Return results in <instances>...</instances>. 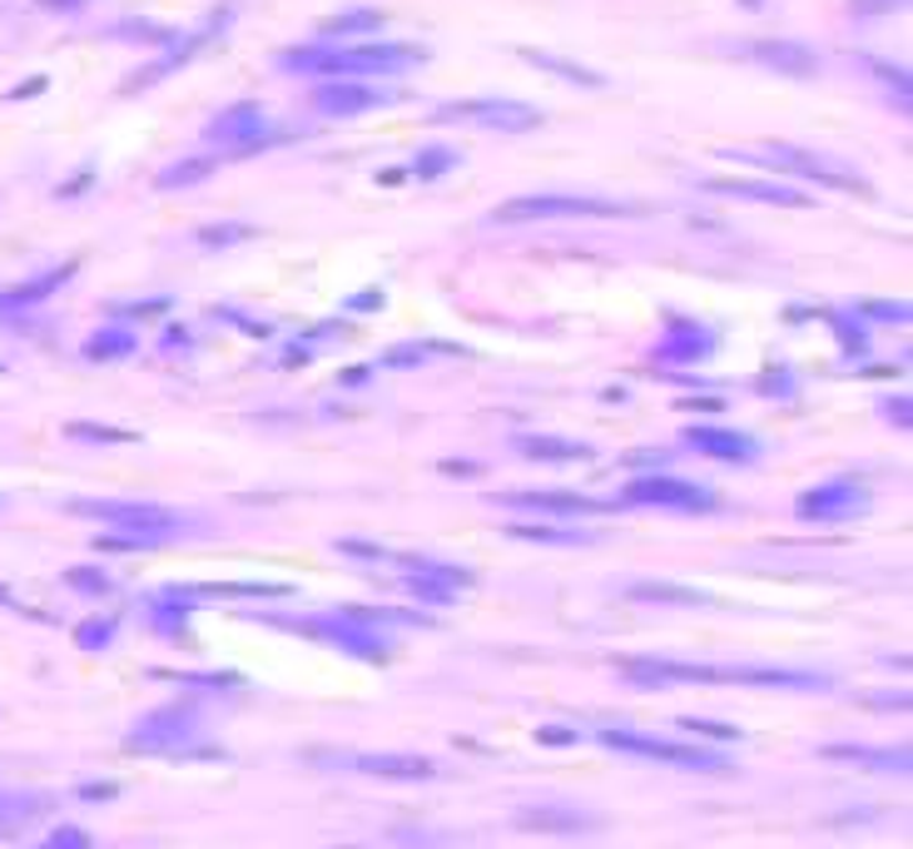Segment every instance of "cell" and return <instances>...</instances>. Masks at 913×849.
Here are the masks:
<instances>
[{
    "label": "cell",
    "mask_w": 913,
    "mask_h": 849,
    "mask_svg": "<svg viewBox=\"0 0 913 849\" xmlns=\"http://www.w3.org/2000/svg\"><path fill=\"white\" fill-rule=\"evenodd\" d=\"M625 676L641 685H760V691H824L829 676L815 671H775V666H691V661H625Z\"/></svg>",
    "instance_id": "obj_1"
},
{
    "label": "cell",
    "mask_w": 913,
    "mask_h": 849,
    "mask_svg": "<svg viewBox=\"0 0 913 849\" xmlns=\"http://www.w3.org/2000/svg\"><path fill=\"white\" fill-rule=\"evenodd\" d=\"M427 50L423 45H303L289 50L279 60L283 70H299V75H403V70L423 65Z\"/></svg>",
    "instance_id": "obj_2"
},
{
    "label": "cell",
    "mask_w": 913,
    "mask_h": 849,
    "mask_svg": "<svg viewBox=\"0 0 913 849\" xmlns=\"http://www.w3.org/2000/svg\"><path fill=\"white\" fill-rule=\"evenodd\" d=\"M725 159H740V165H760L769 174H795V179H815L829 184V189H849V194H869V179H859L849 165L829 155H815V149L799 145H730Z\"/></svg>",
    "instance_id": "obj_3"
},
{
    "label": "cell",
    "mask_w": 913,
    "mask_h": 849,
    "mask_svg": "<svg viewBox=\"0 0 913 849\" xmlns=\"http://www.w3.org/2000/svg\"><path fill=\"white\" fill-rule=\"evenodd\" d=\"M635 204L596 199V194H521L491 209L497 224H537V219H631Z\"/></svg>",
    "instance_id": "obj_4"
},
{
    "label": "cell",
    "mask_w": 913,
    "mask_h": 849,
    "mask_svg": "<svg viewBox=\"0 0 913 849\" xmlns=\"http://www.w3.org/2000/svg\"><path fill=\"white\" fill-rule=\"evenodd\" d=\"M601 745L621 755H641V760H661L675 765V770H701V775H730V760L720 750H701V745H681V741H661V735L645 731H601Z\"/></svg>",
    "instance_id": "obj_5"
},
{
    "label": "cell",
    "mask_w": 913,
    "mask_h": 849,
    "mask_svg": "<svg viewBox=\"0 0 913 849\" xmlns=\"http://www.w3.org/2000/svg\"><path fill=\"white\" fill-rule=\"evenodd\" d=\"M437 120L443 125H481V130H497V135H521V130H537L547 115L537 105H521V100L507 95H477V100L437 105Z\"/></svg>",
    "instance_id": "obj_6"
},
{
    "label": "cell",
    "mask_w": 913,
    "mask_h": 849,
    "mask_svg": "<svg viewBox=\"0 0 913 849\" xmlns=\"http://www.w3.org/2000/svg\"><path fill=\"white\" fill-rule=\"evenodd\" d=\"M383 621V617H377ZM367 611H357V607H343V611H328V617H318V621H303V631L308 636H323V641H333L338 651H353V656H363V661H383L387 656V636H383V627H377Z\"/></svg>",
    "instance_id": "obj_7"
},
{
    "label": "cell",
    "mask_w": 913,
    "mask_h": 849,
    "mask_svg": "<svg viewBox=\"0 0 913 849\" xmlns=\"http://www.w3.org/2000/svg\"><path fill=\"white\" fill-rule=\"evenodd\" d=\"M204 139H209L219 155H253V149L269 145V110L259 105V100H243V105H229L219 120H209V130H204Z\"/></svg>",
    "instance_id": "obj_8"
},
{
    "label": "cell",
    "mask_w": 913,
    "mask_h": 849,
    "mask_svg": "<svg viewBox=\"0 0 913 849\" xmlns=\"http://www.w3.org/2000/svg\"><path fill=\"white\" fill-rule=\"evenodd\" d=\"M393 100H397L393 90H377V85H367V80H357V75H333L308 95V105H313L318 115H328V120H353V115H367V110L393 105Z\"/></svg>",
    "instance_id": "obj_9"
},
{
    "label": "cell",
    "mask_w": 913,
    "mask_h": 849,
    "mask_svg": "<svg viewBox=\"0 0 913 849\" xmlns=\"http://www.w3.org/2000/svg\"><path fill=\"white\" fill-rule=\"evenodd\" d=\"M625 503L631 507H665V511H715L720 497L701 483H681V477H635L625 487Z\"/></svg>",
    "instance_id": "obj_10"
},
{
    "label": "cell",
    "mask_w": 913,
    "mask_h": 849,
    "mask_svg": "<svg viewBox=\"0 0 913 849\" xmlns=\"http://www.w3.org/2000/svg\"><path fill=\"white\" fill-rule=\"evenodd\" d=\"M80 511V517H100V521H115V527L125 531H145V537H174V531L184 527V517L174 507H159V503H90V497H80V503H70Z\"/></svg>",
    "instance_id": "obj_11"
},
{
    "label": "cell",
    "mask_w": 913,
    "mask_h": 849,
    "mask_svg": "<svg viewBox=\"0 0 913 849\" xmlns=\"http://www.w3.org/2000/svg\"><path fill=\"white\" fill-rule=\"evenodd\" d=\"M795 511L805 521H849L869 511V493L859 483H824V487H809L795 503Z\"/></svg>",
    "instance_id": "obj_12"
},
{
    "label": "cell",
    "mask_w": 913,
    "mask_h": 849,
    "mask_svg": "<svg viewBox=\"0 0 913 849\" xmlns=\"http://www.w3.org/2000/svg\"><path fill=\"white\" fill-rule=\"evenodd\" d=\"M685 443L715 463H755L760 457V437L735 433V427H685Z\"/></svg>",
    "instance_id": "obj_13"
},
{
    "label": "cell",
    "mask_w": 913,
    "mask_h": 849,
    "mask_svg": "<svg viewBox=\"0 0 913 849\" xmlns=\"http://www.w3.org/2000/svg\"><path fill=\"white\" fill-rule=\"evenodd\" d=\"M357 775H373V780H437V760L427 755H347Z\"/></svg>",
    "instance_id": "obj_14"
},
{
    "label": "cell",
    "mask_w": 913,
    "mask_h": 849,
    "mask_svg": "<svg viewBox=\"0 0 913 849\" xmlns=\"http://www.w3.org/2000/svg\"><path fill=\"white\" fill-rule=\"evenodd\" d=\"M745 55L769 70H785V75H815L819 70V55L799 40H755V45H745Z\"/></svg>",
    "instance_id": "obj_15"
},
{
    "label": "cell",
    "mask_w": 913,
    "mask_h": 849,
    "mask_svg": "<svg viewBox=\"0 0 913 849\" xmlns=\"http://www.w3.org/2000/svg\"><path fill=\"white\" fill-rule=\"evenodd\" d=\"M705 189H715V194H735V199L785 204V209H805V204H809V194L789 189V184H775V179H705Z\"/></svg>",
    "instance_id": "obj_16"
},
{
    "label": "cell",
    "mask_w": 913,
    "mask_h": 849,
    "mask_svg": "<svg viewBox=\"0 0 913 849\" xmlns=\"http://www.w3.org/2000/svg\"><path fill=\"white\" fill-rule=\"evenodd\" d=\"M407 567L417 571V577H407V581H413V591L423 601H453L457 591L471 581L461 567H433V561H407Z\"/></svg>",
    "instance_id": "obj_17"
},
{
    "label": "cell",
    "mask_w": 913,
    "mask_h": 849,
    "mask_svg": "<svg viewBox=\"0 0 913 849\" xmlns=\"http://www.w3.org/2000/svg\"><path fill=\"white\" fill-rule=\"evenodd\" d=\"M824 760H849L864 765L874 775H909V750H869V745H824Z\"/></svg>",
    "instance_id": "obj_18"
},
{
    "label": "cell",
    "mask_w": 913,
    "mask_h": 849,
    "mask_svg": "<svg viewBox=\"0 0 913 849\" xmlns=\"http://www.w3.org/2000/svg\"><path fill=\"white\" fill-rule=\"evenodd\" d=\"M501 503L511 507H541V511H601L606 503H591V497H577V493H527V487H517V493H501Z\"/></svg>",
    "instance_id": "obj_19"
},
{
    "label": "cell",
    "mask_w": 913,
    "mask_h": 849,
    "mask_svg": "<svg viewBox=\"0 0 913 849\" xmlns=\"http://www.w3.org/2000/svg\"><path fill=\"white\" fill-rule=\"evenodd\" d=\"M517 447L531 463H587L591 457L587 443H567V437H521Z\"/></svg>",
    "instance_id": "obj_20"
},
{
    "label": "cell",
    "mask_w": 913,
    "mask_h": 849,
    "mask_svg": "<svg viewBox=\"0 0 913 849\" xmlns=\"http://www.w3.org/2000/svg\"><path fill=\"white\" fill-rule=\"evenodd\" d=\"M710 348H715V339L705 329H701V339H691V329H675L671 339L661 343V358L665 363H695V358H705Z\"/></svg>",
    "instance_id": "obj_21"
},
{
    "label": "cell",
    "mask_w": 913,
    "mask_h": 849,
    "mask_svg": "<svg viewBox=\"0 0 913 849\" xmlns=\"http://www.w3.org/2000/svg\"><path fill=\"white\" fill-rule=\"evenodd\" d=\"M527 60H531L537 70H551V75L571 80V85H587V90H601V85H606V80H601L596 70H587V65H567V60L547 55V50H527Z\"/></svg>",
    "instance_id": "obj_22"
},
{
    "label": "cell",
    "mask_w": 913,
    "mask_h": 849,
    "mask_svg": "<svg viewBox=\"0 0 913 849\" xmlns=\"http://www.w3.org/2000/svg\"><path fill=\"white\" fill-rule=\"evenodd\" d=\"M367 30H383V10H343L338 20H328V25H323V40L367 35Z\"/></svg>",
    "instance_id": "obj_23"
},
{
    "label": "cell",
    "mask_w": 913,
    "mask_h": 849,
    "mask_svg": "<svg viewBox=\"0 0 913 849\" xmlns=\"http://www.w3.org/2000/svg\"><path fill=\"white\" fill-rule=\"evenodd\" d=\"M521 830H591L596 820H587V815L567 810V815H551V810H521L517 815Z\"/></svg>",
    "instance_id": "obj_24"
},
{
    "label": "cell",
    "mask_w": 913,
    "mask_h": 849,
    "mask_svg": "<svg viewBox=\"0 0 913 849\" xmlns=\"http://www.w3.org/2000/svg\"><path fill=\"white\" fill-rule=\"evenodd\" d=\"M129 348H135V333H125V329H105L100 339H90V343H85V353H90V358H125Z\"/></svg>",
    "instance_id": "obj_25"
},
{
    "label": "cell",
    "mask_w": 913,
    "mask_h": 849,
    "mask_svg": "<svg viewBox=\"0 0 913 849\" xmlns=\"http://www.w3.org/2000/svg\"><path fill=\"white\" fill-rule=\"evenodd\" d=\"M457 165V149H443V145H437V149H423V155H417V179H437V174H443V169H453Z\"/></svg>",
    "instance_id": "obj_26"
},
{
    "label": "cell",
    "mask_w": 913,
    "mask_h": 849,
    "mask_svg": "<svg viewBox=\"0 0 913 849\" xmlns=\"http://www.w3.org/2000/svg\"><path fill=\"white\" fill-rule=\"evenodd\" d=\"M631 597H641V601H685V607H695V601H705L701 591H675V587H635Z\"/></svg>",
    "instance_id": "obj_27"
},
{
    "label": "cell",
    "mask_w": 913,
    "mask_h": 849,
    "mask_svg": "<svg viewBox=\"0 0 913 849\" xmlns=\"http://www.w3.org/2000/svg\"><path fill=\"white\" fill-rule=\"evenodd\" d=\"M249 224H229V229H199V244H219V249H224V244H234V239H249Z\"/></svg>",
    "instance_id": "obj_28"
},
{
    "label": "cell",
    "mask_w": 913,
    "mask_h": 849,
    "mask_svg": "<svg viewBox=\"0 0 913 849\" xmlns=\"http://www.w3.org/2000/svg\"><path fill=\"white\" fill-rule=\"evenodd\" d=\"M110 636H115V621H90V627H80V646H110Z\"/></svg>",
    "instance_id": "obj_29"
},
{
    "label": "cell",
    "mask_w": 913,
    "mask_h": 849,
    "mask_svg": "<svg viewBox=\"0 0 913 849\" xmlns=\"http://www.w3.org/2000/svg\"><path fill=\"white\" fill-rule=\"evenodd\" d=\"M685 731H695V735H710V741H740V731L735 725H710V721H681Z\"/></svg>",
    "instance_id": "obj_30"
},
{
    "label": "cell",
    "mask_w": 913,
    "mask_h": 849,
    "mask_svg": "<svg viewBox=\"0 0 913 849\" xmlns=\"http://www.w3.org/2000/svg\"><path fill=\"white\" fill-rule=\"evenodd\" d=\"M70 587H80V591H110V581H105V577H80V571H70Z\"/></svg>",
    "instance_id": "obj_31"
},
{
    "label": "cell",
    "mask_w": 913,
    "mask_h": 849,
    "mask_svg": "<svg viewBox=\"0 0 913 849\" xmlns=\"http://www.w3.org/2000/svg\"><path fill=\"white\" fill-rule=\"evenodd\" d=\"M50 845H90V835L85 830H55L50 835Z\"/></svg>",
    "instance_id": "obj_32"
},
{
    "label": "cell",
    "mask_w": 913,
    "mask_h": 849,
    "mask_svg": "<svg viewBox=\"0 0 913 849\" xmlns=\"http://www.w3.org/2000/svg\"><path fill=\"white\" fill-rule=\"evenodd\" d=\"M40 6H45V10H80L85 0H40Z\"/></svg>",
    "instance_id": "obj_33"
}]
</instances>
